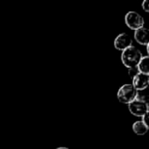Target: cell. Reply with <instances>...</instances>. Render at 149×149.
I'll list each match as a JSON object with an SVG mask.
<instances>
[{
  "mask_svg": "<svg viewBox=\"0 0 149 149\" xmlns=\"http://www.w3.org/2000/svg\"><path fill=\"white\" fill-rule=\"evenodd\" d=\"M142 56V53L139 48H137L134 46H131L121 52L120 59L126 68H131L137 67Z\"/></svg>",
  "mask_w": 149,
  "mask_h": 149,
  "instance_id": "cell-1",
  "label": "cell"
},
{
  "mask_svg": "<svg viewBox=\"0 0 149 149\" xmlns=\"http://www.w3.org/2000/svg\"><path fill=\"white\" fill-rule=\"evenodd\" d=\"M138 95V90L131 83H125L123 84L117 92L118 100L125 105L130 104L134 101Z\"/></svg>",
  "mask_w": 149,
  "mask_h": 149,
  "instance_id": "cell-2",
  "label": "cell"
},
{
  "mask_svg": "<svg viewBox=\"0 0 149 149\" xmlns=\"http://www.w3.org/2000/svg\"><path fill=\"white\" fill-rule=\"evenodd\" d=\"M125 24L129 29L135 31L144 26L145 19L139 12L131 11L125 15Z\"/></svg>",
  "mask_w": 149,
  "mask_h": 149,
  "instance_id": "cell-3",
  "label": "cell"
},
{
  "mask_svg": "<svg viewBox=\"0 0 149 149\" xmlns=\"http://www.w3.org/2000/svg\"><path fill=\"white\" fill-rule=\"evenodd\" d=\"M127 105H128V110L130 113L135 117L141 118L145 114L148 113L149 112V105L148 101H143V100L135 98Z\"/></svg>",
  "mask_w": 149,
  "mask_h": 149,
  "instance_id": "cell-4",
  "label": "cell"
},
{
  "mask_svg": "<svg viewBox=\"0 0 149 149\" xmlns=\"http://www.w3.org/2000/svg\"><path fill=\"white\" fill-rule=\"evenodd\" d=\"M114 47L119 51H124L129 47L133 46V39L127 32H121L116 36L113 41Z\"/></svg>",
  "mask_w": 149,
  "mask_h": 149,
  "instance_id": "cell-5",
  "label": "cell"
},
{
  "mask_svg": "<svg viewBox=\"0 0 149 149\" xmlns=\"http://www.w3.org/2000/svg\"><path fill=\"white\" fill-rule=\"evenodd\" d=\"M133 83L132 85L135 88L136 90L140 91H143L145 90L149 84V75L147 74H142V73H139L137 74L133 79Z\"/></svg>",
  "mask_w": 149,
  "mask_h": 149,
  "instance_id": "cell-6",
  "label": "cell"
},
{
  "mask_svg": "<svg viewBox=\"0 0 149 149\" xmlns=\"http://www.w3.org/2000/svg\"><path fill=\"white\" fill-rule=\"evenodd\" d=\"M148 35V29L146 28L145 26L135 30L134 31V40H136V42L139 43L141 46H146V47L149 44Z\"/></svg>",
  "mask_w": 149,
  "mask_h": 149,
  "instance_id": "cell-7",
  "label": "cell"
},
{
  "mask_svg": "<svg viewBox=\"0 0 149 149\" xmlns=\"http://www.w3.org/2000/svg\"><path fill=\"white\" fill-rule=\"evenodd\" d=\"M132 129L135 134H137L139 136H142V135L147 134V133L148 132L149 126H146L144 123H142L141 120H139V121H135L133 124Z\"/></svg>",
  "mask_w": 149,
  "mask_h": 149,
  "instance_id": "cell-8",
  "label": "cell"
},
{
  "mask_svg": "<svg viewBox=\"0 0 149 149\" xmlns=\"http://www.w3.org/2000/svg\"><path fill=\"white\" fill-rule=\"evenodd\" d=\"M149 57L148 55L142 56L141 61H139L137 65V68L139 70V73L147 74L149 75Z\"/></svg>",
  "mask_w": 149,
  "mask_h": 149,
  "instance_id": "cell-9",
  "label": "cell"
},
{
  "mask_svg": "<svg viewBox=\"0 0 149 149\" xmlns=\"http://www.w3.org/2000/svg\"><path fill=\"white\" fill-rule=\"evenodd\" d=\"M137 74H139V70L137 68V67H134V68H128V76L133 79Z\"/></svg>",
  "mask_w": 149,
  "mask_h": 149,
  "instance_id": "cell-10",
  "label": "cell"
},
{
  "mask_svg": "<svg viewBox=\"0 0 149 149\" xmlns=\"http://www.w3.org/2000/svg\"><path fill=\"white\" fill-rule=\"evenodd\" d=\"M141 8L145 12H149V0H143L141 3Z\"/></svg>",
  "mask_w": 149,
  "mask_h": 149,
  "instance_id": "cell-11",
  "label": "cell"
},
{
  "mask_svg": "<svg viewBox=\"0 0 149 149\" xmlns=\"http://www.w3.org/2000/svg\"><path fill=\"white\" fill-rule=\"evenodd\" d=\"M142 123H144L146 126H149V119H148V113H147V114H145L144 116H142L141 117V120Z\"/></svg>",
  "mask_w": 149,
  "mask_h": 149,
  "instance_id": "cell-12",
  "label": "cell"
},
{
  "mask_svg": "<svg viewBox=\"0 0 149 149\" xmlns=\"http://www.w3.org/2000/svg\"><path fill=\"white\" fill-rule=\"evenodd\" d=\"M56 149H70V148H66V147H58V148H57Z\"/></svg>",
  "mask_w": 149,
  "mask_h": 149,
  "instance_id": "cell-13",
  "label": "cell"
}]
</instances>
